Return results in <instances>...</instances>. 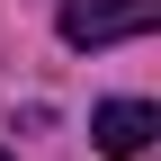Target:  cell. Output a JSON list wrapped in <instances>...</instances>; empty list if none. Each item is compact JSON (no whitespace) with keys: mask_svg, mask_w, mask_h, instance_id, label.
Returning a JSON list of instances; mask_svg holds the SVG:
<instances>
[{"mask_svg":"<svg viewBox=\"0 0 161 161\" xmlns=\"http://www.w3.org/2000/svg\"><path fill=\"white\" fill-rule=\"evenodd\" d=\"M152 134H161V108H143V98H108V108L90 116V143L108 152V161H143Z\"/></svg>","mask_w":161,"mask_h":161,"instance_id":"obj_2","label":"cell"},{"mask_svg":"<svg viewBox=\"0 0 161 161\" xmlns=\"http://www.w3.org/2000/svg\"><path fill=\"white\" fill-rule=\"evenodd\" d=\"M161 9L152 0H63V45H125V36H152Z\"/></svg>","mask_w":161,"mask_h":161,"instance_id":"obj_1","label":"cell"},{"mask_svg":"<svg viewBox=\"0 0 161 161\" xmlns=\"http://www.w3.org/2000/svg\"><path fill=\"white\" fill-rule=\"evenodd\" d=\"M0 161H9V152H0Z\"/></svg>","mask_w":161,"mask_h":161,"instance_id":"obj_3","label":"cell"}]
</instances>
